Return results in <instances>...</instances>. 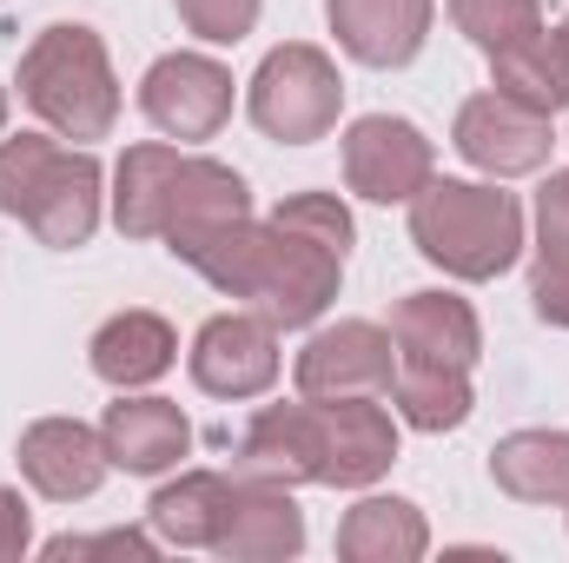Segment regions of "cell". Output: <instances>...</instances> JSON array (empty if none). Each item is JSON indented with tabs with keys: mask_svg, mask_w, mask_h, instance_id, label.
Instances as JSON below:
<instances>
[{
	"mask_svg": "<svg viewBox=\"0 0 569 563\" xmlns=\"http://www.w3.org/2000/svg\"><path fill=\"white\" fill-rule=\"evenodd\" d=\"M318 464H325V444H318V398L305 405H266L259 418L246 424L239 437V457H232V477H266V484H318Z\"/></svg>",
	"mask_w": 569,
	"mask_h": 563,
	"instance_id": "obj_14",
	"label": "cell"
},
{
	"mask_svg": "<svg viewBox=\"0 0 569 563\" xmlns=\"http://www.w3.org/2000/svg\"><path fill=\"white\" fill-rule=\"evenodd\" d=\"M100 437H107L113 471H127V477H159L192 451V424L172 398H127V392H120V405H107Z\"/></svg>",
	"mask_w": 569,
	"mask_h": 563,
	"instance_id": "obj_17",
	"label": "cell"
},
{
	"mask_svg": "<svg viewBox=\"0 0 569 563\" xmlns=\"http://www.w3.org/2000/svg\"><path fill=\"white\" fill-rule=\"evenodd\" d=\"M557 33H563V47H569V20H563V27H557Z\"/></svg>",
	"mask_w": 569,
	"mask_h": 563,
	"instance_id": "obj_35",
	"label": "cell"
},
{
	"mask_svg": "<svg viewBox=\"0 0 569 563\" xmlns=\"http://www.w3.org/2000/svg\"><path fill=\"white\" fill-rule=\"evenodd\" d=\"M272 226H291V233H305V239H318V246H331L345 259L358 246V226H351V213H345L338 192H291V199L272 206Z\"/></svg>",
	"mask_w": 569,
	"mask_h": 563,
	"instance_id": "obj_28",
	"label": "cell"
},
{
	"mask_svg": "<svg viewBox=\"0 0 569 563\" xmlns=\"http://www.w3.org/2000/svg\"><path fill=\"white\" fill-rule=\"evenodd\" d=\"M391 405H398V418L411 424V431L443 437V431L470 424L477 392H470V372H450V365H398V378H391Z\"/></svg>",
	"mask_w": 569,
	"mask_h": 563,
	"instance_id": "obj_25",
	"label": "cell"
},
{
	"mask_svg": "<svg viewBox=\"0 0 569 563\" xmlns=\"http://www.w3.org/2000/svg\"><path fill=\"white\" fill-rule=\"evenodd\" d=\"M450 20L463 40H477L483 53H497L503 40L543 27V0H450Z\"/></svg>",
	"mask_w": 569,
	"mask_h": 563,
	"instance_id": "obj_26",
	"label": "cell"
},
{
	"mask_svg": "<svg viewBox=\"0 0 569 563\" xmlns=\"http://www.w3.org/2000/svg\"><path fill=\"white\" fill-rule=\"evenodd\" d=\"M291 378L298 398H385L398 378V338L371 318H338L305 338Z\"/></svg>",
	"mask_w": 569,
	"mask_h": 563,
	"instance_id": "obj_4",
	"label": "cell"
},
{
	"mask_svg": "<svg viewBox=\"0 0 569 563\" xmlns=\"http://www.w3.org/2000/svg\"><path fill=\"white\" fill-rule=\"evenodd\" d=\"M47 557L53 563H80V557H159V544L146 537V531H100V537H53L47 544Z\"/></svg>",
	"mask_w": 569,
	"mask_h": 563,
	"instance_id": "obj_31",
	"label": "cell"
},
{
	"mask_svg": "<svg viewBox=\"0 0 569 563\" xmlns=\"http://www.w3.org/2000/svg\"><path fill=\"white\" fill-rule=\"evenodd\" d=\"M172 358H179V332H172L159 312H113V318L93 332V345H87L93 378L113 385V392H140L152 378H166Z\"/></svg>",
	"mask_w": 569,
	"mask_h": 563,
	"instance_id": "obj_18",
	"label": "cell"
},
{
	"mask_svg": "<svg viewBox=\"0 0 569 563\" xmlns=\"http://www.w3.org/2000/svg\"><path fill=\"white\" fill-rule=\"evenodd\" d=\"M179 166H186V152L179 146H159V140H140V146L120 152V166H113V226L127 239H159L166 233Z\"/></svg>",
	"mask_w": 569,
	"mask_h": 563,
	"instance_id": "obj_20",
	"label": "cell"
},
{
	"mask_svg": "<svg viewBox=\"0 0 569 563\" xmlns=\"http://www.w3.org/2000/svg\"><path fill=\"white\" fill-rule=\"evenodd\" d=\"M226 511H232V477H219V471H179L172 484L152 491L146 524L166 544H179V551H212L219 531H226Z\"/></svg>",
	"mask_w": 569,
	"mask_h": 563,
	"instance_id": "obj_22",
	"label": "cell"
},
{
	"mask_svg": "<svg viewBox=\"0 0 569 563\" xmlns=\"http://www.w3.org/2000/svg\"><path fill=\"white\" fill-rule=\"evenodd\" d=\"M0 127H7V87H0Z\"/></svg>",
	"mask_w": 569,
	"mask_h": 563,
	"instance_id": "obj_34",
	"label": "cell"
},
{
	"mask_svg": "<svg viewBox=\"0 0 569 563\" xmlns=\"http://www.w3.org/2000/svg\"><path fill=\"white\" fill-rule=\"evenodd\" d=\"M450 146L477 166V172H490V179H517V172H543L550 166V113H530V107H517L510 93H470L463 107H457V127H450Z\"/></svg>",
	"mask_w": 569,
	"mask_h": 563,
	"instance_id": "obj_9",
	"label": "cell"
},
{
	"mask_svg": "<svg viewBox=\"0 0 569 563\" xmlns=\"http://www.w3.org/2000/svg\"><path fill=\"white\" fill-rule=\"evenodd\" d=\"M33 544V517H27V497L0 484V563H20Z\"/></svg>",
	"mask_w": 569,
	"mask_h": 563,
	"instance_id": "obj_33",
	"label": "cell"
},
{
	"mask_svg": "<svg viewBox=\"0 0 569 563\" xmlns=\"http://www.w3.org/2000/svg\"><path fill=\"white\" fill-rule=\"evenodd\" d=\"M437 179V146L398 113H365L345 127V186L371 206H411Z\"/></svg>",
	"mask_w": 569,
	"mask_h": 563,
	"instance_id": "obj_5",
	"label": "cell"
},
{
	"mask_svg": "<svg viewBox=\"0 0 569 563\" xmlns=\"http://www.w3.org/2000/svg\"><path fill=\"white\" fill-rule=\"evenodd\" d=\"M186 365L206 398H259L279 385V325L266 312H219L199 325Z\"/></svg>",
	"mask_w": 569,
	"mask_h": 563,
	"instance_id": "obj_6",
	"label": "cell"
},
{
	"mask_svg": "<svg viewBox=\"0 0 569 563\" xmlns=\"http://www.w3.org/2000/svg\"><path fill=\"white\" fill-rule=\"evenodd\" d=\"M537 266H569V172H550L537 192Z\"/></svg>",
	"mask_w": 569,
	"mask_h": 563,
	"instance_id": "obj_30",
	"label": "cell"
},
{
	"mask_svg": "<svg viewBox=\"0 0 569 563\" xmlns=\"http://www.w3.org/2000/svg\"><path fill=\"white\" fill-rule=\"evenodd\" d=\"M391 338H398V365L470 372L483 352V325H477L470 298H457V292H405L391 312Z\"/></svg>",
	"mask_w": 569,
	"mask_h": 563,
	"instance_id": "obj_15",
	"label": "cell"
},
{
	"mask_svg": "<svg viewBox=\"0 0 569 563\" xmlns=\"http://www.w3.org/2000/svg\"><path fill=\"white\" fill-rule=\"evenodd\" d=\"M437 0H325L338 47L358 67H411L430 40Z\"/></svg>",
	"mask_w": 569,
	"mask_h": 563,
	"instance_id": "obj_13",
	"label": "cell"
},
{
	"mask_svg": "<svg viewBox=\"0 0 569 563\" xmlns=\"http://www.w3.org/2000/svg\"><path fill=\"white\" fill-rule=\"evenodd\" d=\"M490 87L510 93V100L530 107V113H563L569 107V47H563V33L530 27V33L503 40V47L490 53Z\"/></svg>",
	"mask_w": 569,
	"mask_h": 563,
	"instance_id": "obj_21",
	"label": "cell"
},
{
	"mask_svg": "<svg viewBox=\"0 0 569 563\" xmlns=\"http://www.w3.org/2000/svg\"><path fill=\"white\" fill-rule=\"evenodd\" d=\"M20 100L60 134V140H107L120 120V80L107 60V40L80 20L40 27L20 53Z\"/></svg>",
	"mask_w": 569,
	"mask_h": 563,
	"instance_id": "obj_2",
	"label": "cell"
},
{
	"mask_svg": "<svg viewBox=\"0 0 569 563\" xmlns=\"http://www.w3.org/2000/svg\"><path fill=\"white\" fill-rule=\"evenodd\" d=\"M186 33H199L206 47H239L252 27H259V7L266 0H172Z\"/></svg>",
	"mask_w": 569,
	"mask_h": 563,
	"instance_id": "obj_29",
	"label": "cell"
},
{
	"mask_svg": "<svg viewBox=\"0 0 569 563\" xmlns=\"http://www.w3.org/2000/svg\"><path fill=\"white\" fill-rule=\"evenodd\" d=\"M411 246L463 285L503 279L523 259V206L477 179H430L411 199Z\"/></svg>",
	"mask_w": 569,
	"mask_h": 563,
	"instance_id": "obj_1",
	"label": "cell"
},
{
	"mask_svg": "<svg viewBox=\"0 0 569 563\" xmlns=\"http://www.w3.org/2000/svg\"><path fill=\"white\" fill-rule=\"evenodd\" d=\"M318 484L331 491H365L398 464V418L378 398H318Z\"/></svg>",
	"mask_w": 569,
	"mask_h": 563,
	"instance_id": "obj_10",
	"label": "cell"
},
{
	"mask_svg": "<svg viewBox=\"0 0 569 563\" xmlns=\"http://www.w3.org/2000/svg\"><path fill=\"white\" fill-rule=\"evenodd\" d=\"M430 551V524L411 497H358L338 524L345 563H418Z\"/></svg>",
	"mask_w": 569,
	"mask_h": 563,
	"instance_id": "obj_23",
	"label": "cell"
},
{
	"mask_svg": "<svg viewBox=\"0 0 569 563\" xmlns=\"http://www.w3.org/2000/svg\"><path fill=\"white\" fill-rule=\"evenodd\" d=\"M338 279H345V253H331V246L266 219V266H259V285H252V305L279 332L318 325L325 305L338 298Z\"/></svg>",
	"mask_w": 569,
	"mask_h": 563,
	"instance_id": "obj_7",
	"label": "cell"
},
{
	"mask_svg": "<svg viewBox=\"0 0 569 563\" xmlns=\"http://www.w3.org/2000/svg\"><path fill=\"white\" fill-rule=\"evenodd\" d=\"M490 477L517 504H569V431H510V437H497Z\"/></svg>",
	"mask_w": 569,
	"mask_h": 563,
	"instance_id": "obj_24",
	"label": "cell"
},
{
	"mask_svg": "<svg viewBox=\"0 0 569 563\" xmlns=\"http://www.w3.org/2000/svg\"><path fill=\"white\" fill-rule=\"evenodd\" d=\"M140 113L166 140H212L232 120V73L212 53H159L140 80Z\"/></svg>",
	"mask_w": 569,
	"mask_h": 563,
	"instance_id": "obj_8",
	"label": "cell"
},
{
	"mask_svg": "<svg viewBox=\"0 0 569 563\" xmlns=\"http://www.w3.org/2000/svg\"><path fill=\"white\" fill-rule=\"evenodd\" d=\"M530 305L543 325H563L569 332V266H537L530 273Z\"/></svg>",
	"mask_w": 569,
	"mask_h": 563,
	"instance_id": "obj_32",
	"label": "cell"
},
{
	"mask_svg": "<svg viewBox=\"0 0 569 563\" xmlns=\"http://www.w3.org/2000/svg\"><path fill=\"white\" fill-rule=\"evenodd\" d=\"M172 259H186L206 285H219L226 298H252L259 266H266V219H212V226H192V233H172L166 239Z\"/></svg>",
	"mask_w": 569,
	"mask_h": 563,
	"instance_id": "obj_19",
	"label": "cell"
},
{
	"mask_svg": "<svg viewBox=\"0 0 569 563\" xmlns=\"http://www.w3.org/2000/svg\"><path fill=\"white\" fill-rule=\"evenodd\" d=\"M219 557L232 563H284L305 551V511L291 504L284 484L266 477H232V511H226V531L212 544Z\"/></svg>",
	"mask_w": 569,
	"mask_h": 563,
	"instance_id": "obj_16",
	"label": "cell"
},
{
	"mask_svg": "<svg viewBox=\"0 0 569 563\" xmlns=\"http://www.w3.org/2000/svg\"><path fill=\"white\" fill-rule=\"evenodd\" d=\"M100 199H107V172H100V159L87 146H73V152H53V166H47V179H40L20 226L40 246L73 253V246H87L100 233Z\"/></svg>",
	"mask_w": 569,
	"mask_h": 563,
	"instance_id": "obj_12",
	"label": "cell"
},
{
	"mask_svg": "<svg viewBox=\"0 0 569 563\" xmlns=\"http://www.w3.org/2000/svg\"><path fill=\"white\" fill-rule=\"evenodd\" d=\"M53 152H60V146L47 140V134H13V140H0V213H7V219H27V206H33V192H40V179H47V166H53Z\"/></svg>",
	"mask_w": 569,
	"mask_h": 563,
	"instance_id": "obj_27",
	"label": "cell"
},
{
	"mask_svg": "<svg viewBox=\"0 0 569 563\" xmlns=\"http://www.w3.org/2000/svg\"><path fill=\"white\" fill-rule=\"evenodd\" d=\"M246 113L266 140L279 146H311L325 140L345 113V80H338V60L311 40H284L259 60L252 73V93H246Z\"/></svg>",
	"mask_w": 569,
	"mask_h": 563,
	"instance_id": "obj_3",
	"label": "cell"
},
{
	"mask_svg": "<svg viewBox=\"0 0 569 563\" xmlns=\"http://www.w3.org/2000/svg\"><path fill=\"white\" fill-rule=\"evenodd\" d=\"M113 457H107V437L80 418H33L20 431V477L53 497V504H80L107 484Z\"/></svg>",
	"mask_w": 569,
	"mask_h": 563,
	"instance_id": "obj_11",
	"label": "cell"
}]
</instances>
